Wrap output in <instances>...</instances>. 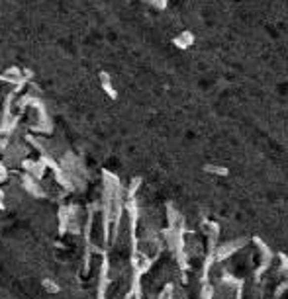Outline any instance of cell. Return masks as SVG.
<instances>
[{
	"label": "cell",
	"instance_id": "obj_1",
	"mask_svg": "<svg viewBox=\"0 0 288 299\" xmlns=\"http://www.w3.org/2000/svg\"><path fill=\"white\" fill-rule=\"evenodd\" d=\"M243 243H245V241H233V243H226V245L218 247V249H216V254H214V260H226L235 250H239V245H243Z\"/></svg>",
	"mask_w": 288,
	"mask_h": 299
},
{
	"label": "cell",
	"instance_id": "obj_2",
	"mask_svg": "<svg viewBox=\"0 0 288 299\" xmlns=\"http://www.w3.org/2000/svg\"><path fill=\"white\" fill-rule=\"evenodd\" d=\"M192 43H194V36L190 32H182L178 37H174V45L178 49H188Z\"/></svg>",
	"mask_w": 288,
	"mask_h": 299
},
{
	"label": "cell",
	"instance_id": "obj_3",
	"mask_svg": "<svg viewBox=\"0 0 288 299\" xmlns=\"http://www.w3.org/2000/svg\"><path fill=\"white\" fill-rule=\"evenodd\" d=\"M204 170L210 172V174H218V176H228L230 174V170L226 166H218V164H206Z\"/></svg>",
	"mask_w": 288,
	"mask_h": 299
},
{
	"label": "cell",
	"instance_id": "obj_4",
	"mask_svg": "<svg viewBox=\"0 0 288 299\" xmlns=\"http://www.w3.org/2000/svg\"><path fill=\"white\" fill-rule=\"evenodd\" d=\"M212 292H214V288H212V286H206V288L202 290V298L200 299H212Z\"/></svg>",
	"mask_w": 288,
	"mask_h": 299
},
{
	"label": "cell",
	"instance_id": "obj_5",
	"mask_svg": "<svg viewBox=\"0 0 288 299\" xmlns=\"http://www.w3.org/2000/svg\"><path fill=\"white\" fill-rule=\"evenodd\" d=\"M149 2L157 8H167V0H149Z\"/></svg>",
	"mask_w": 288,
	"mask_h": 299
}]
</instances>
